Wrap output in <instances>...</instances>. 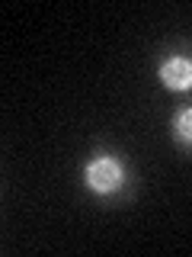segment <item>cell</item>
I'll return each instance as SVG.
<instances>
[{
    "instance_id": "6da1fadb",
    "label": "cell",
    "mask_w": 192,
    "mask_h": 257,
    "mask_svg": "<svg viewBox=\"0 0 192 257\" xmlns=\"http://www.w3.org/2000/svg\"><path fill=\"white\" fill-rule=\"evenodd\" d=\"M86 183L96 190V193H109L122 183V167L116 164L112 158H100L86 167Z\"/></svg>"
},
{
    "instance_id": "7a4b0ae2",
    "label": "cell",
    "mask_w": 192,
    "mask_h": 257,
    "mask_svg": "<svg viewBox=\"0 0 192 257\" xmlns=\"http://www.w3.org/2000/svg\"><path fill=\"white\" fill-rule=\"evenodd\" d=\"M160 80H164L166 87H173V90H186L192 87V61L186 58H170L160 64Z\"/></svg>"
},
{
    "instance_id": "3957f363",
    "label": "cell",
    "mask_w": 192,
    "mask_h": 257,
    "mask_svg": "<svg viewBox=\"0 0 192 257\" xmlns=\"http://www.w3.org/2000/svg\"><path fill=\"white\" fill-rule=\"evenodd\" d=\"M176 128H180L182 139H189V142H192V109H186L180 119H176Z\"/></svg>"
}]
</instances>
